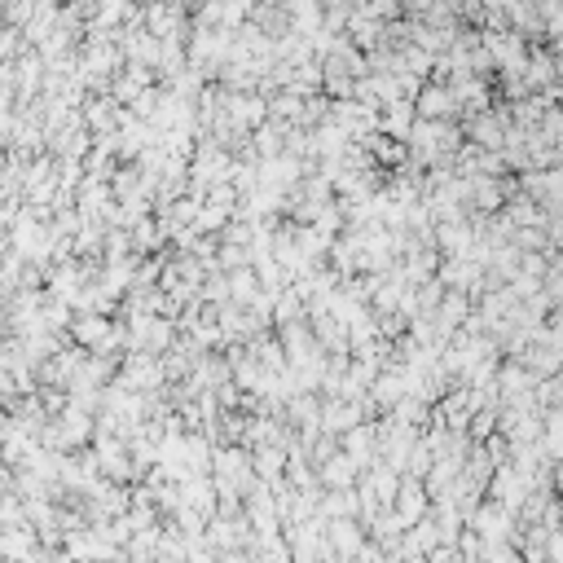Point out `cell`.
Here are the masks:
<instances>
[{
    "label": "cell",
    "instance_id": "obj_1",
    "mask_svg": "<svg viewBox=\"0 0 563 563\" xmlns=\"http://www.w3.org/2000/svg\"><path fill=\"white\" fill-rule=\"evenodd\" d=\"M0 5H9V0H0Z\"/></svg>",
    "mask_w": 563,
    "mask_h": 563
}]
</instances>
